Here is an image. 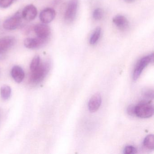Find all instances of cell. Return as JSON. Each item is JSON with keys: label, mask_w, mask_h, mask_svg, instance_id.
I'll return each mask as SVG.
<instances>
[{"label": "cell", "mask_w": 154, "mask_h": 154, "mask_svg": "<svg viewBox=\"0 0 154 154\" xmlns=\"http://www.w3.org/2000/svg\"><path fill=\"white\" fill-rule=\"evenodd\" d=\"M37 10L33 5H29L24 8L21 13L23 19L27 21L34 20L37 15Z\"/></svg>", "instance_id": "cell-8"}, {"label": "cell", "mask_w": 154, "mask_h": 154, "mask_svg": "<svg viewBox=\"0 0 154 154\" xmlns=\"http://www.w3.org/2000/svg\"><path fill=\"white\" fill-rule=\"evenodd\" d=\"M51 68L49 61L42 62L40 66L35 71L31 72L30 81L34 84L39 83L47 75Z\"/></svg>", "instance_id": "cell-1"}, {"label": "cell", "mask_w": 154, "mask_h": 154, "mask_svg": "<svg viewBox=\"0 0 154 154\" xmlns=\"http://www.w3.org/2000/svg\"><path fill=\"white\" fill-rule=\"evenodd\" d=\"M142 94V96L146 99V100H153L154 98V91L152 89L148 88L144 89Z\"/></svg>", "instance_id": "cell-18"}, {"label": "cell", "mask_w": 154, "mask_h": 154, "mask_svg": "<svg viewBox=\"0 0 154 154\" xmlns=\"http://www.w3.org/2000/svg\"><path fill=\"white\" fill-rule=\"evenodd\" d=\"M78 7V0H70L67 5L64 18L67 22H72L77 14Z\"/></svg>", "instance_id": "cell-5"}, {"label": "cell", "mask_w": 154, "mask_h": 154, "mask_svg": "<svg viewBox=\"0 0 154 154\" xmlns=\"http://www.w3.org/2000/svg\"><path fill=\"white\" fill-rule=\"evenodd\" d=\"M46 43V41L40 38H27L24 41V45L26 48L30 49H38Z\"/></svg>", "instance_id": "cell-11"}, {"label": "cell", "mask_w": 154, "mask_h": 154, "mask_svg": "<svg viewBox=\"0 0 154 154\" xmlns=\"http://www.w3.org/2000/svg\"><path fill=\"white\" fill-rule=\"evenodd\" d=\"M101 31L100 27H99L95 29L90 38V43L91 45H94L97 43L100 37Z\"/></svg>", "instance_id": "cell-15"}, {"label": "cell", "mask_w": 154, "mask_h": 154, "mask_svg": "<svg viewBox=\"0 0 154 154\" xmlns=\"http://www.w3.org/2000/svg\"><path fill=\"white\" fill-rule=\"evenodd\" d=\"M22 16L19 12L6 20L3 24V28L7 30H13L17 29L21 23Z\"/></svg>", "instance_id": "cell-4"}, {"label": "cell", "mask_w": 154, "mask_h": 154, "mask_svg": "<svg viewBox=\"0 0 154 154\" xmlns=\"http://www.w3.org/2000/svg\"><path fill=\"white\" fill-rule=\"evenodd\" d=\"M135 107L136 106L134 105H130L128 107L127 109V112L128 115L131 116H134L135 115Z\"/></svg>", "instance_id": "cell-22"}, {"label": "cell", "mask_w": 154, "mask_h": 154, "mask_svg": "<svg viewBox=\"0 0 154 154\" xmlns=\"http://www.w3.org/2000/svg\"><path fill=\"white\" fill-rule=\"evenodd\" d=\"M101 103V96L100 94H95L93 95L88 102V108L90 111L91 112L97 111L100 108Z\"/></svg>", "instance_id": "cell-10"}, {"label": "cell", "mask_w": 154, "mask_h": 154, "mask_svg": "<svg viewBox=\"0 0 154 154\" xmlns=\"http://www.w3.org/2000/svg\"><path fill=\"white\" fill-rule=\"evenodd\" d=\"M14 0H0V8H7L14 2Z\"/></svg>", "instance_id": "cell-20"}, {"label": "cell", "mask_w": 154, "mask_h": 154, "mask_svg": "<svg viewBox=\"0 0 154 154\" xmlns=\"http://www.w3.org/2000/svg\"><path fill=\"white\" fill-rule=\"evenodd\" d=\"M137 152V149L132 146H128L124 149V153L125 154H135Z\"/></svg>", "instance_id": "cell-21"}, {"label": "cell", "mask_w": 154, "mask_h": 154, "mask_svg": "<svg viewBox=\"0 0 154 154\" xmlns=\"http://www.w3.org/2000/svg\"><path fill=\"white\" fill-rule=\"evenodd\" d=\"M41 63H42V61L38 56H36L31 61V64H30V69L31 72H33L36 70L40 66Z\"/></svg>", "instance_id": "cell-17"}, {"label": "cell", "mask_w": 154, "mask_h": 154, "mask_svg": "<svg viewBox=\"0 0 154 154\" xmlns=\"http://www.w3.org/2000/svg\"><path fill=\"white\" fill-rule=\"evenodd\" d=\"M154 114V107L147 101L139 103L135 107V115L139 118L147 119L152 117Z\"/></svg>", "instance_id": "cell-2"}, {"label": "cell", "mask_w": 154, "mask_h": 154, "mask_svg": "<svg viewBox=\"0 0 154 154\" xmlns=\"http://www.w3.org/2000/svg\"><path fill=\"white\" fill-rule=\"evenodd\" d=\"M55 16V11L51 8H47L41 11L39 15V19L44 24H48L54 20Z\"/></svg>", "instance_id": "cell-9"}, {"label": "cell", "mask_w": 154, "mask_h": 154, "mask_svg": "<svg viewBox=\"0 0 154 154\" xmlns=\"http://www.w3.org/2000/svg\"><path fill=\"white\" fill-rule=\"evenodd\" d=\"M143 144L147 148L153 149L154 148V137L152 134L148 135L145 137L143 141Z\"/></svg>", "instance_id": "cell-16"}, {"label": "cell", "mask_w": 154, "mask_h": 154, "mask_svg": "<svg viewBox=\"0 0 154 154\" xmlns=\"http://www.w3.org/2000/svg\"><path fill=\"white\" fill-rule=\"evenodd\" d=\"M154 61V54H150L141 58L139 60L135 66L133 74V80H137L145 67Z\"/></svg>", "instance_id": "cell-3"}, {"label": "cell", "mask_w": 154, "mask_h": 154, "mask_svg": "<svg viewBox=\"0 0 154 154\" xmlns=\"http://www.w3.org/2000/svg\"><path fill=\"white\" fill-rule=\"evenodd\" d=\"M93 17L95 20H100L103 17V11L100 8L94 10L93 13Z\"/></svg>", "instance_id": "cell-19"}, {"label": "cell", "mask_w": 154, "mask_h": 154, "mask_svg": "<svg viewBox=\"0 0 154 154\" xmlns=\"http://www.w3.org/2000/svg\"><path fill=\"white\" fill-rule=\"evenodd\" d=\"M11 75L15 82L20 83L25 78V72L22 67L19 66H15L11 69Z\"/></svg>", "instance_id": "cell-13"}, {"label": "cell", "mask_w": 154, "mask_h": 154, "mask_svg": "<svg viewBox=\"0 0 154 154\" xmlns=\"http://www.w3.org/2000/svg\"><path fill=\"white\" fill-rule=\"evenodd\" d=\"M34 31L38 38L47 41L51 35L50 27L45 24H38L35 26Z\"/></svg>", "instance_id": "cell-6"}, {"label": "cell", "mask_w": 154, "mask_h": 154, "mask_svg": "<svg viewBox=\"0 0 154 154\" xmlns=\"http://www.w3.org/2000/svg\"><path fill=\"white\" fill-rule=\"evenodd\" d=\"M112 22L122 31H124L128 28V21L126 17L122 15H118L114 17L112 19Z\"/></svg>", "instance_id": "cell-12"}, {"label": "cell", "mask_w": 154, "mask_h": 154, "mask_svg": "<svg viewBox=\"0 0 154 154\" xmlns=\"http://www.w3.org/2000/svg\"><path fill=\"white\" fill-rule=\"evenodd\" d=\"M16 39L12 36L0 38V55L5 54L15 45Z\"/></svg>", "instance_id": "cell-7"}, {"label": "cell", "mask_w": 154, "mask_h": 154, "mask_svg": "<svg viewBox=\"0 0 154 154\" xmlns=\"http://www.w3.org/2000/svg\"><path fill=\"white\" fill-rule=\"evenodd\" d=\"M125 1L128 3H131V2H134L135 0H125Z\"/></svg>", "instance_id": "cell-23"}, {"label": "cell", "mask_w": 154, "mask_h": 154, "mask_svg": "<svg viewBox=\"0 0 154 154\" xmlns=\"http://www.w3.org/2000/svg\"><path fill=\"white\" fill-rule=\"evenodd\" d=\"M0 94L3 100H8L11 94V88L8 85H3L1 88Z\"/></svg>", "instance_id": "cell-14"}]
</instances>
